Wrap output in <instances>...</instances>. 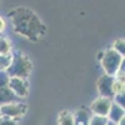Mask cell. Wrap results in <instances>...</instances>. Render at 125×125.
<instances>
[{"label":"cell","mask_w":125,"mask_h":125,"mask_svg":"<svg viewBox=\"0 0 125 125\" xmlns=\"http://www.w3.org/2000/svg\"><path fill=\"white\" fill-rule=\"evenodd\" d=\"M8 16L11 21L15 34L20 36H24L31 41H39L46 34L45 24L29 8H15L11 11H9Z\"/></svg>","instance_id":"6da1fadb"},{"label":"cell","mask_w":125,"mask_h":125,"mask_svg":"<svg viewBox=\"0 0 125 125\" xmlns=\"http://www.w3.org/2000/svg\"><path fill=\"white\" fill-rule=\"evenodd\" d=\"M33 68H34L33 61L29 59V56L24 54L23 51L18 50L14 54H11V62L6 69V73L9 74V76L28 79L31 71H33Z\"/></svg>","instance_id":"7a4b0ae2"},{"label":"cell","mask_w":125,"mask_h":125,"mask_svg":"<svg viewBox=\"0 0 125 125\" xmlns=\"http://www.w3.org/2000/svg\"><path fill=\"white\" fill-rule=\"evenodd\" d=\"M123 60H124V56L120 55L118 51H115L111 48L108 50H104V56H103L100 62H101V66L104 69V73L108 75L114 76Z\"/></svg>","instance_id":"3957f363"},{"label":"cell","mask_w":125,"mask_h":125,"mask_svg":"<svg viewBox=\"0 0 125 125\" xmlns=\"http://www.w3.org/2000/svg\"><path fill=\"white\" fill-rule=\"evenodd\" d=\"M28 111V105L23 103H8L4 105H0V115L4 118H10L18 120L23 118Z\"/></svg>","instance_id":"277c9868"},{"label":"cell","mask_w":125,"mask_h":125,"mask_svg":"<svg viewBox=\"0 0 125 125\" xmlns=\"http://www.w3.org/2000/svg\"><path fill=\"white\" fill-rule=\"evenodd\" d=\"M8 86L13 90V93L18 98H26L29 94V81L25 78L10 76Z\"/></svg>","instance_id":"5b68a950"},{"label":"cell","mask_w":125,"mask_h":125,"mask_svg":"<svg viewBox=\"0 0 125 125\" xmlns=\"http://www.w3.org/2000/svg\"><path fill=\"white\" fill-rule=\"evenodd\" d=\"M114 76L111 75H103L98 80V91L100 94V96H105L113 100L114 91H113V83H114Z\"/></svg>","instance_id":"8992f818"},{"label":"cell","mask_w":125,"mask_h":125,"mask_svg":"<svg viewBox=\"0 0 125 125\" xmlns=\"http://www.w3.org/2000/svg\"><path fill=\"white\" fill-rule=\"evenodd\" d=\"M111 99L109 98H105V96H99L96 98L91 103L90 105V110L93 114H96V115H103V116H106L108 113H109V109H110V105H111Z\"/></svg>","instance_id":"52a82bcc"},{"label":"cell","mask_w":125,"mask_h":125,"mask_svg":"<svg viewBox=\"0 0 125 125\" xmlns=\"http://www.w3.org/2000/svg\"><path fill=\"white\" fill-rule=\"evenodd\" d=\"M124 114H125L124 108L119 106L116 103L111 101V105H110L109 113H108V115H106V116H108V119H109L110 121H113V123L118 124V123L120 121V119H123V118H124Z\"/></svg>","instance_id":"ba28073f"},{"label":"cell","mask_w":125,"mask_h":125,"mask_svg":"<svg viewBox=\"0 0 125 125\" xmlns=\"http://www.w3.org/2000/svg\"><path fill=\"white\" fill-rule=\"evenodd\" d=\"M90 118H91V113L86 109H78L73 114L74 125H89Z\"/></svg>","instance_id":"9c48e42d"},{"label":"cell","mask_w":125,"mask_h":125,"mask_svg":"<svg viewBox=\"0 0 125 125\" xmlns=\"http://www.w3.org/2000/svg\"><path fill=\"white\" fill-rule=\"evenodd\" d=\"M18 96L13 93V90L9 86H0V105H4L8 103L15 101Z\"/></svg>","instance_id":"30bf717a"},{"label":"cell","mask_w":125,"mask_h":125,"mask_svg":"<svg viewBox=\"0 0 125 125\" xmlns=\"http://www.w3.org/2000/svg\"><path fill=\"white\" fill-rule=\"evenodd\" d=\"M58 125H74L73 113H70L69 110L60 111L59 116H58Z\"/></svg>","instance_id":"8fae6325"},{"label":"cell","mask_w":125,"mask_h":125,"mask_svg":"<svg viewBox=\"0 0 125 125\" xmlns=\"http://www.w3.org/2000/svg\"><path fill=\"white\" fill-rule=\"evenodd\" d=\"M11 53V43L9 39L0 36V54H9Z\"/></svg>","instance_id":"7c38bea8"},{"label":"cell","mask_w":125,"mask_h":125,"mask_svg":"<svg viewBox=\"0 0 125 125\" xmlns=\"http://www.w3.org/2000/svg\"><path fill=\"white\" fill-rule=\"evenodd\" d=\"M109 121L108 116H103V115H96L94 114L90 118L89 125H106V123Z\"/></svg>","instance_id":"4fadbf2b"},{"label":"cell","mask_w":125,"mask_h":125,"mask_svg":"<svg viewBox=\"0 0 125 125\" xmlns=\"http://www.w3.org/2000/svg\"><path fill=\"white\" fill-rule=\"evenodd\" d=\"M11 62V53L0 54V70H6Z\"/></svg>","instance_id":"5bb4252c"},{"label":"cell","mask_w":125,"mask_h":125,"mask_svg":"<svg viewBox=\"0 0 125 125\" xmlns=\"http://www.w3.org/2000/svg\"><path fill=\"white\" fill-rule=\"evenodd\" d=\"M113 91H114V94H124L125 93V84H124V81L118 80V79H114Z\"/></svg>","instance_id":"9a60e30c"},{"label":"cell","mask_w":125,"mask_h":125,"mask_svg":"<svg viewBox=\"0 0 125 125\" xmlns=\"http://www.w3.org/2000/svg\"><path fill=\"white\" fill-rule=\"evenodd\" d=\"M113 49L115 51H118L120 55L124 56V54H125V41H124V39H116L114 45H113Z\"/></svg>","instance_id":"2e32d148"},{"label":"cell","mask_w":125,"mask_h":125,"mask_svg":"<svg viewBox=\"0 0 125 125\" xmlns=\"http://www.w3.org/2000/svg\"><path fill=\"white\" fill-rule=\"evenodd\" d=\"M113 101L116 103L119 106H121V108L125 109V95H124V94H114Z\"/></svg>","instance_id":"e0dca14e"},{"label":"cell","mask_w":125,"mask_h":125,"mask_svg":"<svg viewBox=\"0 0 125 125\" xmlns=\"http://www.w3.org/2000/svg\"><path fill=\"white\" fill-rule=\"evenodd\" d=\"M9 79L10 76L6 73V70H0V86H8Z\"/></svg>","instance_id":"ac0fdd59"},{"label":"cell","mask_w":125,"mask_h":125,"mask_svg":"<svg viewBox=\"0 0 125 125\" xmlns=\"http://www.w3.org/2000/svg\"><path fill=\"white\" fill-rule=\"evenodd\" d=\"M0 125H18V121L10 118H4L1 116V120H0Z\"/></svg>","instance_id":"d6986e66"},{"label":"cell","mask_w":125,"mask_h":125,"mask_svg":"<svg viewBox=\"0 0 125 125\" xmlns=\"http://www.w3.org/2000/svg\"><path fill=\"white\" fill-rule=\"evenodd\" d=\"M5 28H6V23H5V20L0 16V33L1 31H4L5 30Z\"/></svg>","instance_id":"ffe728a7"},{"label":"cell","mask_w":125,"mask_h":125,"mask_svg":"<svg viewBox=\"0 0 125 125\" xmlns=\"http://www.w3.org/2000/svg\"><path fill=\"white\" fill-rule=\"evenodd\" d=\"M103 56H104V50H100V51H98V56H96V59H98L99 61H101Z\"/></svg>","instance_id":"44dd1931"},{"label":"cell","mask_w":125,"mask_h":125,"mask_svg":"<svg viewBox=\"0 0 125 125\" xmlns=\"http://www.w3.org/2000/svg\"><path fill=\"white\" fill-rule=\"evenodd\" d=\"M106 125H116V124H115V123H113V121H110V120H109V121L106 123Z\"/></svg>","instance_id":"7402d4cb"},{"label":"cell","mask_w":125,"mask_h":125,"mask_svg":"<svg viewBox=\"0 0 125 125\" xmlns=\"http://www.w3.org/2000/svg\"><path fill=\"white\" fill-rule=\"evenodd\" d=\"M0 120H1V115H0Z\"/></svg>","instance_id":"603a6c76"}]
</instances>
